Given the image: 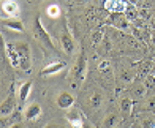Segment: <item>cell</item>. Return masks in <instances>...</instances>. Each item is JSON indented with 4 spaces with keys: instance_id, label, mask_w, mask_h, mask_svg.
Instances as JSON below:
<instances>
[{
    "instance_id": "1",
    "label": "cell",
    "mask_w": 155,
    "mask_h": 128,
    "mask_svg": "<svg viewBox=\"0 0 155 128\" xmlns=\"http://www.w3.org/2000/svg\"><path fill=\"white\" fill-rule=\"evenodd\" d=\"M86 73H87V57L84 52H81L73 70H71V79H73V85L76 89H78V85L86 79Z\"/></svg>"
},
{
    "instance_id": "2",
    "label": "cell",
    "mask_w": 155,
    "mask_h": 128,
    "mask_svg": "<svg viewBox=\"0 0 155 128\" xmlns=\"http://www.w3.org/2000/svg\"><path fill=\"white\" fill-rule=\"evenodd\" d=\"M33 37L35 40H38L41 44L48 46L49 49H54L55 51V43L52 40V37L46 32V28L43 27V24H41V18L37 16L35 18V24H33Z\"/></svg>"
},
{
    "instance_id": "3",
    "label": "cell",
    "mask_w": 155,
    "mask_h": 128,
    "mask_svg": "<svg viewBox=\"0 0 155 128\" xmlns=\"http://www.w3.org/2000/svg\"><path fill=\"white\" fill-rule=\"evenodd\" d=\"M16 49H18V54H19V62L21 65L19 68L22 71H30L32 70V54H30V46L27 43H15Z\"/></svg>"
},
{
    "instance_id": "4",
    "label": "cell",
    "mask_w": 155,
    "mask_h": 128,
    "mask_svg": "<svg viewBox=\"0 0 155 128\" xmlns=\"http://www.w3.org/2000/svg\"><path fill=\"white\" fill-rule=\"evenodd\" d=\"M60 43H62V49H63V52H65V54L71 55V54L74 52V40H73L71 33L68 32V28H67V27L63 28V32H62Z\"/></svg>"
},
{
    "instance_id": "5",
    "label": "cell",
    "mask_w": 155,
    "mask_h": 128,
    "mask_svg": "<svg viewBox=\"0 0 155 128\" xmlns=\"http://www.w3.org/2000/svg\"><path fill=\"white\" fill-rule=\"evenodd\" d=\"M5 52H6V57H8L10 65L15 68H19L21 62H19V54H18L15 43H5Z\"/></svg>"
},
{
    "instance_id": "6",
    "label": "cell",
    "mask_w": 155,
    "mask_h": 128,
    "mask_svg": "<svg viewBox=\"0 0 155 128\" xmlns=\"http://www.w3.org/2000/svg\"><path fill=\"white\" fill-rule=\"evenodd\" d=\"M65 117L68 120V123L71 125L73 128H82L84 123H86V120H84V116L78 111V109H71L65 114Z\"/></svg>"
},
{
    "instance_id": "7",
    "label": "cell",
    "mask_w": 155,
    "mask_h": 128,
    "mask_svg": "<svg viewBox=\"0 0 155 128\" xmlns=\"http://www.w3.org/2000/svg\"><path fill=\"white\" fill-rule=\"evenodd\" d=\"M41 112H43V109H41L40 103L33 101V103H30V104L25 108V111H24V117H25V120H37V119H40Z\"/></svg>"
},
{
    "instance_id": "8",
    "label": "cell",
    "mask_w": 155,
    "mask_h": 128,
    "mask_svg": "<svg viewBox=\"0 0 155 128\" xmlns=\"http://www.w3.org/2000/svg\"><path fill=\"white\" fill-rule=\"evenodd\" d=\"M74 104V97L70 94V92H62L57 97V106L60 109H71Z\"/></svg>"
},
{
    "instance_id": "9",
    "label": "cell",
    "mask_w": 155,
    "mask_h": 128,
    "mask_svg": "<svg viewBox=\"0 0 155 128\" xmlns=\"http://www.w3.org/2000/svg\"><path fill=\"white\" fill-rule=\"evenodd\" d=\"M15 108H16V101H15V98H13V95L5 98L2 106H0V116H2V119L10 117L13 114V111H15Z\"/></svg>"
},
{
    "instance_id": "10",
    "label": "cell",
    "mask_w": 155,
    "mask_h": 128,
    "mask_svg": "<svg viewBox=\"0 0 155 128\" xmlns=\"http://www.w3.org/2000/svg\"><path fill=\"white\" fill-rule=\"evenodd\" d=\"M67 67V63L65 62H62V60H59V62H52V63H49V65H46L43 70H41V76H52V74H57V73H60V71Z\"/></svg>"
},
{
    "instance_id": "11",
    "label": "cell",
    "mask_w": 155,
    "mask_h": 128,
    "mask_svg": "<svg viewBox=\"0 0 155 128\" xmlns=\"http://www.w3.org/2000/svg\"><path fill=\"white\" fill-rule=\"evenodd\" d=\"M2 11L8 18H15L19 14V5L16 0H3L2 2Z\"/></svg>"
},
{
    "instance_id": "12",
    "label": "cell",
    "mask_w": 155,
    "mask_h": 128,
    "mask_svg": "<svg viewBox=\"0 0 155 128\" xmlns=\"http://www.w3.org/2000/svg\"><path fill=\"white\" fill-rule=\"evenodd\" d=\"M111 24L114 27H117V28H120V30H128L130 28V21H128V18H127L124 13H114L112 14Z\"/></svg>"
},
{
    "instance_id": "13",
    "label": "cell",
    "mask_w": 155,
    "mask_h": 128,
    "mask_svg": "<svg viewBox=\"0 0 155 128\" xmlns=\"http://www.w3.org/2000/svg\"><path fill=\"white\" fill-rule=\"evenodd\" d=\"M32 85H33L32 81H25L24 84H21V87L18 90V100H19L21 104L27 101V98L30 95V90H32Z\"/></svg>"
},
{
    "instance_id": "14",
    "label": "cell",
    "mask_w": 155,
    "mask_h": 128,
    "mask_svg": "<svg viewBox=\"0 0 155 128\" xmlns=\"http://www.w3.org/2000/svg\"><path fill=\"white\" fill-rule=\"evenodd\" d=\"M3 27H8L15 32H24V22L21 19H15V18H10V19H3L2 21Z\"/></svg>"
},
{
    "instance_id": "15",
    "label": "cell",
    "mask_w": 155,
    "mask_h": 128,
    "mask_svg": "<svg viewBox=\"0 0 155 128\" xmlns=\"http://www.w3.org/2000/svg\"><path fill=\"white\" fill-rule=\"evenodd\" d=\"M133 108H135V103H133V100L130 97H122L120 98V111H122V114L128 116V114H131Z\"/></svg>"
},
{
    "instance_id": "16",
    "label": "cell",
    "mask_w": 155,
    "mask_h": 128,
    "mask_svg": "<svg viewBox=\"0 0 155 128\" xmlns=\"http://www.w3.org/2000/svg\"><path fill=\"white\" fill-rule=\"evenodd\" d=\"M106 8L112 13H122L127 10V5H124V2H120V0H108Z\"/></svg>"
},
{
    "instance_id": "17",
    "label": "cell",
    "mask_w": 155,
    "mask_h": 128,
    "mask_svg": "<svg viewBox=\"0 0 155 128\" xmlns=\"http://www.w3.org/2000/svg\"><path fill=\"white\" fill-rule=\"evenodd\" d=\"M101 103H103V95L100 94L98 90H95L92 95L89 97V106L92 109H98L101 106Z\"/></svg>"
},
{
    "instance_id": "18",
    "label": "cell",
    "mask_w": 155,
    "mask_h": 128,
    "mask_svg": "<svg viewBox=\"0 0 155 128\" xmlns=\"http://www.w3.org/2000/svg\"><path fill=\"white\" fill-rule=\"evenodd\" d=\"M139 122H141V126L143 128H155V116L150 112L144 114V116H141Z\"/></svg>"
},
{
    "instance_id": "19",
    "label": "cell",
    "mask_w": 155,
    "mask_h": 128,
    "mask_svg": "<svg viewBox=\"0 0 155 128\" xmlns=\"http://www.w3.org/2000/svg\"><path fill=\"white\" fill-rule=\"evenodd\" d=\"M117 123H119V116L116 112H109L108 116L104 117V120H103V126L104 128H114Z\"/></svg>"
},
{
    "instance_id": "20",
    "label": "cell",
    "mask_w": 155,
    "mask_h": 128,
    "mask_svg": "<svg viewBox=\"0 0 155 128\" xmlns=\"http://www.w3.org/2000/svg\"><path fill=\"white\" fill-rule=\"evenodd\" d=\"M133 95H135V98H146L147 97V87L143 85V84L135 85V89H133Z\"/></svg>"
},
{
    "instance_id": "21",
    "label": "cell",
    "mask_w": 155,
    "mask_h": 128,
    "mask_svg": "<svg viewBox=\"0 0 155 128\" xmlns=\"http://www.w3.org/2000/svg\"><path fill=\"white\" fill-rule=\"evenodd\" d=\"M144 108H146L147 111H149V112H155V94H152V95L147 94Z\"/></svg>"
},
{
    "instance_id": "22",
    "label": "cell",
    "mask_w": 155,
    "mask_h": 128,
    "mask_svg": "<svg viewBox=\"0 0 155 128\" xmlns=\"http://www.w3.org/2000/svg\"><path fill=\"white\" fill-rule=\"evenodd\" d=\"M46 14H48L49 18H52V19L59 18V16H60V8H59V5H49L48 8H46Z\"/></svg>"
},
{
    "instance_id": "23",
    "label": "cell",
    "mask_w": 155,
    "mask_h": 128,
    "mask_svg": "<svg viewBox=\"0 0 155 128\" xmlns=\"http://www.w3.org/2000/svg\"><path fill=\"white\" fill-rule=\"evenodd\" d=\"M104 38V28H98L92 33V43L94 44H98V43H101Z\"/></svg>"
},
{
    "instance_id": "24",
    "label": "cell",
    "mask_w": 155,
    "mask_h": 128,
    "mask_svg": "<svg viewBox=\"0 0 155 128\" xmlns=\"http://www.w3.org/2000/svg\"><path fill=\"white\" fill-rule=\"evenodd\" d=\"M98 70H100V73H109L111 71V63L108 60H103L100 63V67H98Z\"/></svg>"
},
{
    "instance_id": "25",
    "label": "cell",
    "mask_w": 155,
    "mask_h": 128,
    "mask_svg": "<svg viewBox=\"0 0 155 128\" xmlns=\"http://www.w3.org/2000/svg\"><path fill=\"white\" fill-rule=\"evenodd\" d=\"M43 128H60L57 123H48L46 126H43Z\"/></svg>"
},
{
    "instance_id": "26",
    "label": "cell",
    "mask_w": 155,
    "mask_h": 128,
    "mask_svg": "<svg viewBox=\"0 0 155 128\" xmlns=\"http://www.w3.org/2000/svg\"><path fill=\"white\" fill-rule=\"evenodd\" d=\"M10 128H24V126H22V123H19V122H16V123H13V125H11Z\"/></svg>"
},
{
    "instance_id": "27",
    "label": "cell",
    "mask_w": 155,
    "mask_h": 128,
    "mask_svg": "<svg viewBox=\"0 0 155 128\" xmlns=\"http://www.w3.org/2000/svg\"><path fill=\"white\" fill-rule=\"evenodd\" d=\"M150 25H152V28L155 30V16H152V19H150Z\"/></svg>"
},
{
    "instance_id": "28",
    "label": "cell",
    "mask_w": 155,
    "mask_h": 128,
    "mask_svg": "<svg viewBox=\"0 0 155 128\" xmlns=\"http://www.w3.org/2000/svg\"><path fill=\"white\" fill-rule=\"evenodd\" d=\"M82 128H92V126H90V123L89 122H86V123H84V126Z\"/></svg>"
},
{
    "instance_id": "29",
    "label": "cell",
    "mask_w": 155,
    "mask_h": 128,
    "mask_svg": "<svg viewBox=\"0 0 155 128\" xmlns=\"http://www.w3.org/2000/svg\"><path fill=\"white\" fill-rule=\"evenodd\" d=\"M150 40H152V43H153V44H155V32L152 33V38H150Z\"/></svg>"
}]
</instances>
